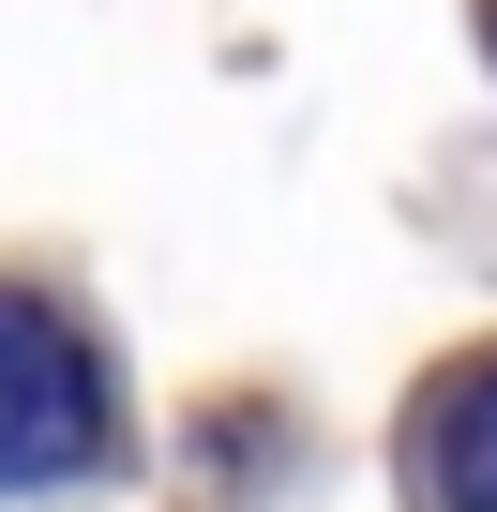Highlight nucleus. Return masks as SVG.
<instances>
[{"mask_svg":"<svg viewBox=\"0 0 497 512\" xmlns=\"http://www.w3.org/2000/svg\"><path fill=\"white\" fill-rule=\"evenodd\" d=\"M91 452H106V377H91V347H76L46 302L0 287V497H16V482H76Z\"/></svg>","mask_w":497,"mask_h":512,"instance_id":"f257e3e1","label":"nucleus"},{"mask_svg":"<svg viewBox=\"0 0 497 512\" xmlns=\"http://www.w3.org/2000/svg\"><path fill=\"white\" fill-rule=\"evenodd\" d=\"M407 497L422 512H497V362H452L407 407Z\"/></svg>","mask_w":497,"mask_h":512,"instance_id":"f03ea898","label":"nucleus"},{"mask_svg":"<svg viewBox=\"0 0 497 512\" xmlns=\"http://www.w3.org/2000/svg\"><path fill=\"white\" fill-rule=\"evenodd\" d=\"M482 31H497V0H482Z\"/></svg>","mask_w":497,"mask_h":512,"instance_id":"7ed1b4c3","label":"nucleus"}]
</instances>
